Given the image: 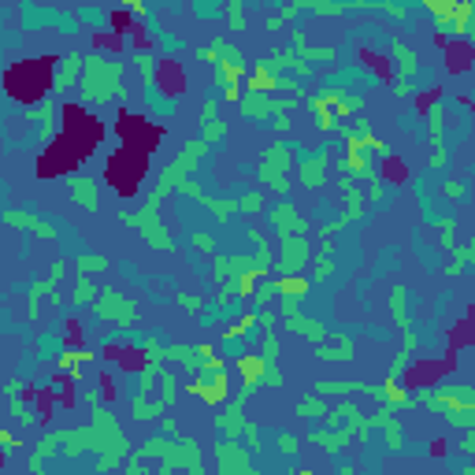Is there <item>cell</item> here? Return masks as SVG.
I'll list each match as a JSON object with an SVG mask.
<instances>
[{
    "instance_id": "obj_1",
    "label": "cell",
    "mask_w": 475,
    "mask_h": 475,
    "mask_svg": "<svg viewBox=\"0 0 475 475\" xmlns=\"http://www.w3.org/2000/svg\"><path fill=\"white\" fill-rule=\"evenodd\" d=\"M123 74H126V63L123 60L86 56L82 60V100L89 104V108H100V104H108L112 97L123 100L126 97Z\"/></svg>"
},
{
    "instance_id": "obj_2",
    "label": "cell",
    "mask_w": 475,
    "mask_h": 475,
    "mask_svg": "<svg viewBox=\"0 0 475 475\" xmlns=\"http://www.w3.org/2000/svg\"><path fill=\"white\" fill-rule=\"evenodd\" d=\"M138 460L145 457H164V464H160V475H171L175 468H190L193 475H201V450H197V442L193 438H149V442H141L138 450H134Z\"/></svg>"
},
{
    "instance_id": "obj_3",
    "label": "cell",
    "mask_w": 475,
    "mask_h": 475,
    "mask_svg": "<svg viewBox=\"0 0 475 475\" xmlns=\"http://www.w3.org/2000/svg\"><path fill=\"white\" fill-rule=\"evenodd\" d=\"M212 149V145H208L204 138H193V141H186V149H182L175 160H171L167 167H164V175L156 178V186H152V193H149V204H160L164 197L175 190V182L178 178H190L193 171H197V164H201V156Z\"/></svg>"
},
{
    "instance_id": "obj_4",
    "label": "cell",
    "mask_w": 475,
    "mask_h": 475,
    "mask_svg": "<svg viewBox=\"0 0 475 475\" xmlns=\"http://www.w3.org/2000/svg\"><path fill=\"white\" fill-rule=\"evenodd\" d=\"M119 223H126V227H138V234H141L152 249H160V253H175V242H171L167 227L160 223V204H149V201H145L138 212H119Z\"/></svg>"
},
{
    "instance_id": "obj_5",
    "label": "cell",
    "mask_w": 475,
    "mask_h": 475,
    "mask_svg": "<svg viewBox=\"0 0 475 475\" xmlns=\"http://www.w3.org/2000/svg\"><path fill=\"white\" fill-rule=\"evenodd\" d=\"M93 308H97V320L100 323H115L119 331H130L134 320H138V305L130 297H123L119 289H112V286H100Z\"/></svg>"
},
{
    "instance_id": "obj_6",
    "label": "cell",
    "mask_w": 475,
    "mask_h": 475,
    "mask_svg": "<svg viewBox=\"0 0 475 475\" xmlns=\"http://www.w3.org/2000/svg\"><path fill=\"white\" fill-rule=\"evenodd\" d=\"M289 164H294V152H289V145H286V141H275L271 149L263 152V160H260V167H256V175H260V182H268V190H271V193L286 197V193H289V182H286Z\"/></svg>"
},
{
    "instance_id": "obj_7",
    "label": "cell",
    "mask_w": 475,
    "mask_h": 475,
    "mask_svg": "<svg viewBox=\"0 0 475 475\" xmlns=\"http://www.w3.org/2000/svg\"><path fill=\"white\" fill-rule=\"evenodd\" d=\"M308 263H312L308 234H279V256H275L271 268L279 275H294V271H305Z\"/></svg>"
},
{
    "instance_id": "obj_8",
    "label": "cell",
    "mask_w": 475,
    "mask_h": 475,
    "mask_svg": "<svg viewBox=\"0 0 475 475\" xmlns=\"http://www.w3.org/2000/svg\"><path fill=\"white\" fill-rule=\"evenodd\" d=\"M279 323H282V331H289V334H301L308 341H327V327L320 320H308V315L301 312L297 297H279Z\"/></svg>"
},
{
    "instance_id": "obj_9",
    "label": "cell",
    "mask_w": 475,
    "mask_h": 475,
    "mask_svg": "<svg viewBox=\"0 0 475 475\" xmlns=\"http://www.w3.org/2000/svg\"><path fill=\"white\" fill-rule=\"evenodd\" d=\"M216 460L223 475H253V464H249V450L238 445V438H223L216 445Z\"/></svg>"
},
{
    "instance_id": "obj_10",
    "label": "cell",
    "mask_w": 475,
    "mask_h": 475,
    "mask_svg": "<svg viewBox=\"0 0 475 475\" xmlns=\"http://www.w3.org/2000/svg\"><path fill=\"white\" fill-rule=\"evenodd\" d=\"M268 223H271L275 238H279V234H308V230H312V223H308L305 216H297V208L289 204V201L275 204L271 212H268Z\"/></svg>"
},
{
    "instance_id": "obj_11",
    "label": "cell",
    "mask_w": 475,
    "mask_h": 475,
    "mask_svg": "<svg viewBox=\"0 0 475 475\" xmlns=\"http://www.w3.org/2000/svg\"><path fill=\"white\" fill-rule=\"evenodd\" d=\"M190 393H193V398H201V401H208V405H223V401H227V372H216V375L197 372V379L190 382Z\"/></svg>"
},
{
    "instance_id": "obj_12",
    "label": "cell",
    "mask_w": 475,
    "mask_h": 475,
    "mask_svg": "<svg viewBox=\"0 0 475 475\" xmlns=\"http://www.w3.org/2000/svg\"><path fill=\"white\" fill-rule=\"evenodd\" d=\"M442 123H445V104L442 100H431L427 108V126H431V171H438L445 164V138H442Z\"/></svg>"
},
{
    "instance_id": "obj_13",
    "label": "cell",
    "mask_w": 475,
    "mask_h": 475,
    "mask_svg": "<svg viewBox=\"0 0 475 475\" xmlns=\"http://www.w3.org/2000/svg\"><path fill=\"white\" fill-rule=\"evenodd\" d=\"M0 223H8V227H22V230H34L37 238H45V242H56V227L45 219H37L34 212H19V208H8Z\"/></svg>"
},
{
    "instance_id": "obj_14",
    "label": "cell",
    "mask_w": 475,
    "mask_h": 475,
    "mask_svg": "<svg viewBox=\"0 0 475 475\" xmlns=\"http://www.w3.org/2000/svg\"><path fill=\"white\" fill-rule=\"evenodd\" d=\"M63 275H67V263H63V256H60V260H52V268H48V279L34 282L30 289H26V297H30V320H37V301H41L45 294H52V289H60Z\"/></svg>"
},
{
    "instance_id": "obj_15",
    "label": "cell",
    "mask_w": 475,
    "mask_h": 475,
    "mask_svg": "<svg viewBox=\"0 0 475 475\" xmlns=\"http://www.w3.org/2000/svg\"><path fill=\"white\" fill-rule=\"evenodd\" d=\"M334 338V346H327V341H315V360H323V364H346V360H353V338L346 334V331H338V334H331Z\"/></svg>"
},
{
    "instance_id": "obj_16",
    "label": "cell",
    "mask_w": 475,
    "mask_h": 475,
    "mask_svg": "<svg viewBox=\"0 0 475 475\" xmlns=\"http://www.w3.org/2000/svg\"><path fill=\"white\" fill-rule=\"evenodd\" d=\"M67 190H71L78 208H86V212H97V208H100V190H97V182L89 178V175H71L67 178Z\"/></svg>"
},
{
    "instance_id": "obj_17",
    "label": "cell",
    "mask_w": 475,
    "mask_h": 475,
    "mask_svg": "<svg viewBox=\"0 0 475 475\" xmlns=\"http://www.w3.org/2000/svg\"><path fill=\"white\" fill-rule=\"evenodd\" d=\"M297 182L305 190H320L323 182H327V152H315L312 160H305L297 167Z\"/></svg>"
},
{
    "instance_id": "obj_18",
    "label": "cell",
    "mask_w": 475,
    "mask_h": 475,
    "mask_svg": "<svg viewBox=\"0 0 475 475\" xmlns=\"http://www.w3.org/2000/svg\"><path fill=\"white\" fill-rule=\"evenodd\" d=\"M364 386L367 382H360V379H320L312 390L320 398H349V393H364Z\"/></svg>"
},
{
    "instance_id": "obj_19",
    "label": "cell",
    "mask_w": 475,
    "mask_h": 475,
    "mask_svg": "<svg viewBox=\"0 0 475 475\" xmlns=\"http://www.w3.org/2000/svg\"><path fill=\"white\" fill-rule=\"evenodd\" d=\"M289 48H294L301 60H308V63H320V60L331 63V60H338V52H334V48H312V45L305 41V30H297V26L289 30Z\"/></svg>"
},
{
    "instance_id": "obj_20",
    "label": "cell",
    "mask_w": 475,
    "mask_h": 475,
    "mask_svg": "<svg viewBox=\"0 0 475 475\" xmlns=\"http://www.w3.org/2000/svg\"><path fill=\"white\" fill-rule=\"evenodd\" d=\"M82 60H86V56H78V52H67V56H63L60 71L52 74V89H56V93H63L67 86H74V78L82 74Z\"/></svg>"
},
{
    "instance_id": "obj_21",
    "label": "cell",
    "mask_w": 475,
    "mask_h": 475,
    "mask_svg": "<svg viewBox=\"0 0 475 475\" xmlns=\"http://www.w3.org/2000/svg\"><path fill=\"white\" fill-rule=\"evenodd\" d=\"M275 289H279V297H297V301H305L308 289H312V279H305L301 271L279 275V279H275Z\"/></svg>"
},
{
    "instance_id": "obj_22",
    "label": "cell",
    "mask_w": 475,
    "mask_h": 475,
    "mask_svg": "<svg viewBox=\"0 0 475 475\" xmlns=\"http://www.w3.org/2000/svg\"><path fill=\"white\" fill-rule=\"evenodd\" d=\"M349 438H353V427H349V424H346V427H338V431H312V434H308V442L323 445L327 453H338Z\"/></svg>"
},
{
    "instance_id": "obj_23",
    "label": "cell",
    "mask_w": 475,
    "mask_h": 475,
    "mask_svg": "<svg viewBox=\"0 0 475 475\" xmlns=\"http://www.w3.org/2000/svg\"><path fill=\"white\" fill-rule=\"evenodd\" d=\"M164 360H178V367H186V372H197L201 356H197V346H186V341H178V346H164Z\"/></svg>"
},
{
    "instance_id": "obj_24",
    "label": "cell",
    "mask_w": 475,
    "mask_h": 475,
    "mask_svg": "<svg viewBox=\"0 0 475 475\" xmlns=\"http://www.w3.org/2000/svg\"><path fill=\"white\" fill-rule=\"evenodd\" d=\"M245 89H253V93H271V89H279V74L268 71V67H253L245 74Z\"/></svg>"
},
{
    "instance_id": "obj_25",
    "label": "cell",
    "mask_w": 475,
    "mask_h": 475,
    "mask_svg": "<svg viewBox=\"0 0 475 475\" xmlns=\"http://www.w3.org/2000/svg\"><path fill=\"white\" fill-rule=\"evenodd\" d=\"M390 52H393V60H398V74H401V78H412V74L419 71V60H416V52L408 48L405 41H393V45H390Z\"/></svg>"
},
{
    "instance_id": "obj_26",
    "label": "cell",
    "mask_w": 475,
    "mask_h": 475,
    "mask_svg": "<svg viewBox=\"0 0 475 475\" xmlns=\"http://www.w3.org/2000/svg\"><path fill=\"white\" fill-rule=\"evenodd\" d=\"M112 268V260L104 256V253H82L74 260V271L78 275H100V271H108Z\"/></svg>"
},
{
    "instance_id": "obj_27",
    "label": "cell",
    "mask_w": 475,
    "mask_h": 475,
    "mask_svg": "<svg viewBox=\"0 0 475 475\" xmlns=\"http://www.w3.org/2000/svg\"><path fill=\"white\" fill-rule=\"evenodd\" d=\"M100 294V286L89 282V275H78L74 279V289H71V305H93Z\"/></svg>"
},
{
    "instance_id": "obj_28",
    "label": "cell",
    "mask_w": 475,
    "mask_h": 475,
    "mask_svg": "<svg viewBox=\"0 0 475 475\" xmlns=\"http://www.w3.org/2000/svg\"><path fill=\"white\" fill-rule=\"evenodd\" d=\"M405 301H408L405 286H393V294H390V308H393V323L401 327V334H405V331H412V327H408V308H405Z\"/></svg>"
},
{
    "instance_id": "obj_29",
    "label": "cell",
    "mask_w": 475,
    "mask_h": 475,
    "mask_svg": "<svg viewBox=\"0 0 475 475\" xmlns=\"http://www.w3.org/2000/svg\"><path fill=\"white\" fill-rule=\"evenodd\" d=\"M256 301V305L263 308V305H275V301H279V289H275V279H268V275H263V279H256V286H253V294H249Z\"/></svg>"
},
{
    "instance_id": "obj_30",
    "label": "cell",
    "mask_w": 475,
    "mask_h": 475,
    "mask_svg": "<svg viewBox=\"0 0 475 475\" xmlns=\"http://www.w3.org/2000/svg\"><path fill=\"white\" fill-rule=\"evenodd\" d=\"M453 260H450V268H445V275H464L468 271V263H475V245H464V249H450Z\"/></svg>"
},
{
    "instance_id": "obj_31",
    "label": "cell",
    "mask_w": 475,
    "mask_h": 475,
    "mask_svg": "<svg viewBox=\"0 0 475 475\" xmlns=\"http://www.w3.org/2000/svg\"><path fill=\"white\" fill-rule=\"evenodd\" d=\"M156 63H160V60H156L152 52H138V56H134V67L141 71L145 86H156Z\"/></svg>"
},
{
    "instance_id": "obj_32",
    "label": "cell",
    "mask_w": 475,
    "mask_h": 475,
    "mask_svg": "<svg viewBox=\"0 0 475 475\" xmlns=\"http://www.w3.org/2000/svg\"><path fill=\"white\" fill-rule=\"evenodd\" d=\"M97 353L93 349H63L60 353V372L63 367H78V364H93Z\"/></svg>"
},
{
    "instance_id": "obj_33",
    "label": "cell",
    "mask_w": 475,
    "mask_h": 475,
    "mask_svg": "<svg viewBox=\"0 0 475 475\" xmlns=\"http://www.w3.org/2000/svg\"><path fill=\"white\" fill-rule=\"evenodd\" d=\"M353 134H356V130H353ZM356 141H360V149H364V152H372V156H390V152H393L386 141L372 134V130H364V134H356Z\"/></svg>"
},
{
    "instance_id": "obj_34",
    "label": "cell",
    "mask_w": 475,
    "mask_h": 475,
    "mask_svg": "<svg viewBox=\"0 0 475 475\" xmlns=\"http://www.w3.org/2000/svg\"><path fill=\"white\" fill-rule=\"evenodd\" d=\"M405 175H408V171H405V164L398 160V156H382V175L379 178H390L393 182V186H401V182H405Z\"/></svg>"
},
{
    "instance_id": "obj_35",
    "label": "cell",
    "mask_w": 475,
    "mask_h": 475,
    "mask_svg": "<svg viewBox=\"0 0 475 475\" xmlns=\"http://www.w3.org/2000/svg\"><path fill=\"white\" fill-rule=\"evenodd\" d=\"M263 204H268V197L263 193H242L238 197V212H245V216H256V212H263Z\"/></svg>"
},
{
    "instance_id": "obj_36",
    "label": "cell",
    "mask_w": 475,
    "mask_h": 475,
    "mask_svg": "<svg viewBox=\"0 0 475 475\" xmlns=\"http://www.w3.org/2000/svg\"><path fill=\"white\" fill-rule=\"evenodd\" d=\"M242 375H245V382H263V356H245L242 360Z\"/></svg>"
},
{
    "instance_id": "obj_37",
    "label": "cell",
    "mask_w": 475,
    "mask_h": 475,
    "mask_svg": "<svg viewBox=\"0 0 475 475\" xmlns=\"http://www.w3.org/2000/svg\"><path fill=\"white\" fill-rule=\"evenodd\" d=\"M201 138H204L208 145L223 141V138H227V123H223V119H212V123H201Z\"/></svg>"
},
{
    "instance_id": "obj_38",
    "label": "cell",
    "mask_w": 475,
    "mask_h": 475,
    "mask_svg": "<svg viewBox=\"0 0 475 475\" xmlns=\"http://www.w3.org/2000/svg\"><path fill=\"white\" fill-rule=\"evenodd\" d=\"M227 22H230V30H245V4L242 0H227Z\"/></svg>"
},
{
    "instance_id": "obj_39",
    "label": "cell",
    "mask_w": 475,
    "mask_h": 475,
    "mask_svg": "<svg viewBox=\"0 0 475 475\" xmlns=\"http://www.w3.org/2000/svg\"><path fill=\"white\" fill-rule=\"evenodd\" d=\"M382 431H386V442H390V450H405V438H401V427H398V419H382L379 424Z\"/></svg>"
},
{
    "instance_id": "obj_40",
    "label": "cell",
    "mask_w": 475,
    "mask_h": 475,
    "mask_svg": "<svg viewBox=\"0 0 475 475\" xmlns=\"http://www.w3.org/2000/svg\"><path fill=\"white\" fill-rule=\"evenodd\" d=\"M323 412H327V398H320V393L297 405V416H323Z\"/></svg>"
},
{
    "instance_id": "obj_41",
    "label": "cell",
    "mask_w": 475,
    "mask_h": 475,
    "mask_svg": "<svg viewBox=\"0 0 475 475\" xmlns=\"http://www.w3.org/2000/svg\"><path fill=\"white\" fill-rule=\"evenodd\" d=\"M331 275H334V260L327 256V253H320V256H315V271H312V279H315V282H327Z\"/></svg>"
},
{
    "instance_id": "obj_42",
    "label": "cell",
    "mask_w": 475,
    "mask_h": 475,
    "mask_svg": "<svg viewBox=\"0 0 475 475\" xmlns=\"http://www.w3.org/2000/svg\"><path fill=\"white\" fill-rule=\"evenodd\" d=\"M453 234H457V219L445 216V219L438 223V238H442V245H445V249H453Z\"/></svg>"
},
{
    "instance_id": "obj_43",
    "label": "cell",
    "mask_w": 475,
    "mask_h": 475,
    "mask_svg": "<svg viewBox=\"0 0 475 475\" xmlns=\"http://www.w3.org/2000/svg\"><path fill=\"white\" fill-rule=\"evenodd\" d=\"M190 242H193V249H197V253H201V256H212V238H208L204 230H197V234H190Z\"/></svg>"
},
{
    "instance_id": "obj_44",
    "label": "cell",
    "mask_w": 475,
    "mask_h": 475,
    "mask_svg": "<svg viewBox=\"0 0 475 475\" xmlns=\"http://www.w3.org/2000/svg\"><path fill=\"white\" fill-rule=\"evenodd\" d=\"M242 434H245V450H249V453L263 450V445H260V427H256V424H245V431H242Z\"/></svg>"
},
{
    "instance_id": "obj_45",
    "label": "cell",
    "mask_w": 475,
    "mask_h": 475,
    "mask_svg": "<svg viewBox=\"0 0 475 475\" xmlns=\"http://www.w3.org/2000/svg\"><path fill=\"white\" fill-rule=\"evenodd\" d=\"M408 364H412V353H408V349H401L398 356H393V364H390V375H398V379H401Z\"/></svg>"
},
{
    "instance_id": "obj_46",
    "label": "cell",
    "mask_w": 475,
    "mask_h": 475,
    "mask_svg": "<svg viewBox=\"0 0 475 475\" xmlns=\"http://www.w3.org/2000/svg\"><path fill=\"white\" fill-rule=\"evenodd\" d=\"M212 119H219V100L208 97V100L201 104V123H212Z\"/></svg>"
},
{
    "instance_id": "obj_47",
    "label": "cell",
    "mask_w": 475,
    "mask_h": 475,
    "mask_svg": "<svg viewBox=\"0 0 475 475\" xmlns=\"http://www.w3.org/2000/svg\"><path fill=\"white\" fill-rule=\"evenodd\" d=\"M178 305H182V308H190V312H197V315L204 312V301H201V297H193V294H178Z\"/></svg>"
},
{
    "instance_id": "obj_48",
    "label": "cell",
    "mask_w": 475,
    "mask_h": 475,
    "mask_svg": "<svg viewBox=\"0 0 475 475\" xmlns=\"http://www.w3.org/2000/svg\"><path fill=\"white\" fill-rule=\"evenodd\" d=\"M445 197H468V182H464V178L445 182Z\"/></svg>"
},
{
    "instance_id": "obj_49",
    "label": "cell",
    "mask_w": 475,
    "mask_h": 475,
    "mask_svg": "<svg viewBox=\"0 0 475 475\" xmlns=\"http://www.w3.org/2000/svg\"><path fill=\"white\" fill-rule=\"evenodd\" d=\"M279 450H282L286 457H294V453H297V438H294V434H279Z\"/></svg>"
},
{
    "instance_id": "obj_50",
    "label": "cell",
    "mask_w": 475,
    "mask_h": 475,
    "mask_svg": "<svg viewBox=\"0 0 475 475\" xmlns=\"http://www.w3.org/2000/svg\"><path fill=\"white\" fill-rule=\"evenodd\" d=\"M119 4H123V8H130V11H134V15H138V19H145V15H149L141 0H119Z\"/></svg>"
},
{
    "instance_id": "obj_51",
    "label": "cell",
    "mask_w": 475,
    "mask_h": 475,
    "mask_svg": "<svg viewBox=\"0 0 475 475\" xmlns=\"http://www.w3.org/2000/svg\"><path fill=\"white\" fill-rule=\"evenodd\" d=\"M223 100L238 104V100H242V89H238V86H223Z\"/></svg>"
},
{
    "instance_id": "obj_52",
    "label": "cell",
    "mask_w": 475,
    "mask_h": 475,
    "mask_svg": "<svg viewBox=\"0 0 475 475\" xmlns=\"http://www.w3.org/2000/svg\"><path fill=\"white\" fill-rule=\"evenodd\" d=\"M82 398H86L89 405H93V408L100 405V393H97V386H82Z\"/></svg>"
}]
</instances>
